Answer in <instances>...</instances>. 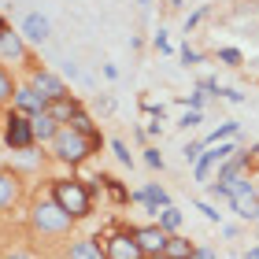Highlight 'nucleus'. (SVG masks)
Listing matches in <instances>:
<instances>
[{
    "label": "nucleus",
    "instance_id": "40",
    "mask_svg": "<svg viewBox=\"0 0 259 259\" xmlns=\"http://www.w3.org/2000/svg\"><path fill=\"white\" fill-rule=\"evenodd\" d=\"M137 4H152V0H137Z\"/></svg>",
    "mask_w": 259,
    "mask_h": 259
},
{
    "label": "nucleus",
    "instance_id": "32",
    "mask_svg": "<svg viewBox=\"0 0 259 259\" xmlns=\"http://www.w3.org/2000/svg\"><path fill=\"white\" fill-rule=\"evenodd\" d=\"M219 97H222V100H230V104H241V100H244V97H241V93H237V89H222V93H219Z\"/></svg>",
    "mask_w": 259,
    "mask_h": 259
},
{
    "label": "nucleus",
    "instance_id": "4",
    "mask_svg": "<svg viewBox=\"0 0 259 259\" xmlns=\"http://www.w3.org/2000/svg\"><path fill=\"white\" fill-rule=\"evenodd\" d=\"M4 145L11 152H30L37 141H33V119H26V115L11 111L4 119Z\"/></svg>",
    "mask_w": 259,
    "mask_h": 259
},
{
    "label": "nucleus",
    "instance_id": "21",
    "mask_svg": "<svg viewBox=\"0 0 259 259\" xmlns=\"http://www.w3.org/2000/svg\"><path fill=\"white\" fill-rule=\"evenodd\" d=\"M67 126H70V130H78V134H85V137H100V130L93 126V119H89L85 111H78V115H74V119H70Z\"/></svg>",
    "mask_w": 259,
    "mask_h": 259
},
{
    "label": "nucleus",
    "instance_id": "23",
    "mask_svg": "<svg viewBox=\"0 0 259 259\" xmlns=\"http://www.w3.org/2000/svg\"><path fill=\"white\" fill-rule=\"evenodd\" d=\"M233 134H237V122H222V126L215 130V134H211V137L204 141V145H222V141H226V137H233Z\"/></svg>",
    "mask_w": 259,
    "mask_h": 259
},
{
    "label": "nucleus",
    "instance_id": "12",
    "mask_svg": "<svg viewBox=\"0 0 259 259\" xmlns=\"http://www.w3.org/2000/svg\"><path fill=\"white\" fill-rule=\"evenodd\" d=\"M193 252H196V244L178 237V233H170L167 244H163V259H193Z\"/></svg>",
    "mask_w": 259,
    "mask_h": 259
},
{
    "label": "nucleus",
    "instance_id": "3",
    "mask_svg": "<svg viewBox=\"0 0 259 259\" xmlns=\"http://www.w3.org/2000/svg\"><path fill=\"white\" fill-rule=\"evenodd\" d=\"M30 222H33V230H37V233H67L74 219H70L67 211L56 204V200H37V204H33Z\"/></svg>",
    "mask_w": 259,
    "mask_h": 259
},
{
    "label": "nucleus",
    "instance_id": "8",
    "mask_svg": "<svg viewBox=\"0 0 259 259\" xmlns=\"http://www.w3.org/2000/svg\"><path fill=\"white\" fill-rule=\"evenodd\" d=\"M167 237H170V233H163L156 222H152V226H134V241L141 244V252H145L148 259H152V255H163V244H167Z\"/></svg>",
    "mask_w": 259,
    "mask_h": 259
},
{
    "label": "nucleus",
    "instance_id": "28",
    "mask_svg": "<svg viewBox=\"0 0 259 259\" xmlns=\"http://www.w3.org/2000/svg\"><path fill=\"white\" fill-rule=\"evenodd\" d=\"M178 126H182V130H193V126H200V111H193V108H189V111L182 115V122H178Z\"/></svg>",
    "mask_w": 259,
    "mask_h": 259
},
{
    "label": "nucleus",
    "instance_id": "2",
    "mask_svg": "<svg viewBox=\"0 0 259 259\" xmlns=\"http://www.w3.org/2000/svg\"><path fill=\"white\" fill-rule=\"evenodd\" d=\"M52 200L67 211L70 219H85L93 211V196L85 189V182H78V178H56L52 182Z\"/></svg>",
    "mask_w": 259,
    "mask_h": 259
},
{
    "label": "nucleus",
    "instance_id": "16",
    "mask_svg": "<svg viewBox=\"0 0 259 259\" xmlns=\"http://www.w3.org/2000/svg\"><path fill=\"white\" fill-rule=\"evenodd\" d=\"M230 204H233V211H237V215H241L244 222H259V196H255V193L233 196Z\"/></svg>",
    "mask_w": 259,
    "mask_h": 259
},
{
    "label": "nucleus",
    "instance_id": "38",
    "mask_svg": "<svg viewBox=\"0 0 259 259\" xmlns=\"http://www.w3.org/2000/svg\"><path fill=\"white\" fill-rule=\"evenodd\" d=\"M4 33H8V22H4V15H0V37H4Z\"/></svg>",
    "mask_w": 259,
    "mask_h": 259
},
{
    "label": "nucleus",
    "instance_id": "36",
    "mask_svg": "<svg viewBox=\"0 0 259 259\" xmlns=\"http://www.w3.org/2000/svg\"><path fill=\"white\" fill-rule=\"evenodd\" d=\"M244 259H259V244H255V248H248V252H244Z\"/></svg>",
    "mask_w": 259,
    "mask_h": 259
},
{
    "label": "nucleus",
    "instance_id": "24",
    "mask_svg": "<svg viewBox=\"0 0 259 259\" xmlns=\"http://www.w3.org/2000/svg\"><path fill=\"white\" fill-rule=\"evenodd\" d=\"M182 152H185V159H189V163H196L200 156H204V141H189Z\"/></svg>",
    "mask_w": 259,
    "mask_h": 259
},
{
    "label": "nucleus",
    "instance_id": "27",
    "mask_svg": "<svg viewBox=\"0 0 259 259\" xmlns=\"http://www.w3.org/2000/svg\"><path fill=\"white\" fill-rule=\"evenodd\" d=\"M145 163L152 170H163V156H159V148H145Z\"/></svg>",
    "mask_w": 259,
    "mask_h": 259
},
{
    "label": "nucleus",
    "instance_id": "39",
    "mask_svg": "<svg viewBox=\"0 0 259 259\" xmlns=\"http://www.w3.org/2000/svg\"><path fill=\"white\" fill-rule=\"evenodd\" d=\"M170 4H174V8H178V4H185V0H170Z\"/></svg>",
    "mask_w": 259,
    "mask_h": 259
},
{
    "label": "nucleus",
    "instance_id": "13",
    "mask_svg": "<svg viewBox=\"0 0 259 259\" xmlns=\"http://www.w3.org/2000/svg\"><path fill=\"white\" fill-rule=\"evenodd\" d=\"M49 19H45V15H26V19H22V37H30V41H49Z\"/></svg>",
    "mask_w": 259,
    "mask_h": 259
},
{
    "label": "nucleus",
    "instance_id": "6",
    "mask_svg": "<svg viewBox=\"0 0 259 259\" xmlns=\"http://www.w3.org/2000/svg\"><path fill=\"white\" fill-rule=\"evenodd\" d=\"M45 108H49V100L41 97L33 85H19L15 89V100H11V111L26 115V119H37V115H45Z\"/></svg>",
    "mask_w": 259,
    "mask_h": 259
},
{
    "label": "nucleus",
    "instance_id": "41",
    "mask_svg": "<svg viewBox=\"0 0 259 259\" xmlns=\"http://www.w3.org/2000/svg\"><path fill=\"white\" fill-rule=\"evenodd\" d=\"M252 152H255V156H259V145H255V148H252Z\"/></svg>",
    "mask_w": 259,
    "mask_h": 259
},
{
    "label": "nucleus",
    "instance_id": "18",
    "mask_svg": "<svg viewBox=\"0 0 259 259\" xmlns=\"http://www.w3.org/2000/svg\"><path fill=\"white\" fill-rule=\"evenodd\" d=\"M0 56H4V60H22V56H26V49H22V41H19V33H4V37H0Z\"/></svg>",
    "mask_w": 259,
    "mask_h": 259
},
{
    "label": "nucleus",
    "instance_id": "42",
    "mask_svg": "<svg viewBox=\"0 0 259 259\" xmlns=\"http://www.w3.org/2000/svg\"><path fill=\"white\" fill-rule=\"evenodd\" d=\"M152 259H163V255H152Z\"/></svg>",
    "mask_w": 259,
    "mask_h": 259
},
{
    "label": "nucleus",
    "instance_id": "35",
    "mask_svg": "<svg viewBox=\"0 0 259 259\" xmlns=\"http://www.w3.org/2000/svg\"><path fill=\"white\" fill-rule=\"evenodd\" d=\"M145 111L156 115V119H163V115H167V108H163V104H145Z\"/></svg>",
    "mask_w": 259,
    "mask_h": 259
},
{
    "label": "nucleus",
    "instance_id": "17",
    "mask_svg": "<svg viewBox=\"0 0 259 259\" xmlns=\"http://www.w3.org/2000/svg\"><path fill=\"white\" fill-rule=\"evenodd\" d=\"M56 134H60V122L52 115H37L33 119V141H52Z\"/></svg>",
    "mask_w": 259,
    "mask_h": 259
},
{
    "label": "nucleus",
    "instance_id": "15",
    "mask_svg": "<svg viewBox=\"0 0 259 259\" xmlns=\"http://www.w3.org/2000/svg\"><path fill=\"white\" fill-rule=\"evenodd\" d=\"M19 196V174L15 170H0V211L15 204Z\"/></svg>",
    "mask_w": 259,
    "mask_h": 259
},
{
    "label": "nucleus",
    "instance_id": "33",
    "mask_svg": "<svg viewBox=\"0 0 259 259\" xmlns=\"http://www.w3.org/2000/svg\"><path fill=\"white\" fill-rule=\"evenodd\" d=\"M200 19H204V8H200V11H193V15H189V19H185V33H189V30L196 26V22H200Z\"/></svg>",
    "mask_w": 259,
    "mask_h": 259
},
{
    "label": "nucleus",
    "instance_id": "7",
    "mask_svg": "<svg viewBox=\"0 0 259 259\" xmlns=\"http://www.w3.org/2000/svg\"><path fill=\"white\" fill-rule=\"evenodd\" d=\"M233 152H237V148H233L230 141L215 145V152H204V156L196 159V182H207V185H211V174H215V170L222 167V163H226V159L233 156Z\"/></svg>",
    "mask_w": 259,
    "mask_h": 259
},
{
    "label": "nucleus",
    "instance_id": "19",
    "mask_svg": "<svg viewBox=\"0 0 259 259\" xmlns=\"http://www.w3.org/2000/svg\"><path fill=\"white\" fill-rule=\"evenodd\" d=\"M156 226H159L163 233H178V226H182V211H178V207H163L159 215H156Z\"/></svg>",
    "mask_w": 259,
    "mask_h": 259
},
{
    "label": "nucleus",
    "instance_id": "25",
    "mask_svg": "<svg viewBox=\"0 0 259 259\" xmlns=\"http://www.w3.org/2000/svg\"><path fill=\"white\" fill-rule=\"evenodd\" d=\"M219 60L226 63V67H241V52H237V49H222V52H219Z\"/></svg>",
    "mask_w": 259,
    "mask_h": 259
},
{
    "label": "nucleus",
    "instance_id": "11",
    "mask_svg": "<svg viewBox=\"0 0 259 259\" xmlns=\"http://www.w3.org/2000/svg\"><path fill=\"white\" fill-rule=\"evenodd\" d=\"M78 111H81V104H78L74 97H60V100H52L49 108H45V115H52V119L60 122V126H63V122H70Z\"/></svg>",
    "mask_w": 259,
    "mask_h": 259
},
{
    "label": "nucleus",
    "instance_id": "1",
    "mask_svg": "<svg viewBox=\"0 0 259 259\" xmlns=\"http://www.w3.org/2000/svg\"><path fill=\"white\" fill-rule=\"evenodd\" d=\"M93 148H100V137H85V134H78V130H70V126H60V134L52 137L56 159L67 163V167L85 163V159L93 156Z\"/></svg>",
    "mask_w": 259,
    "mask_h": 259
},
{
    "label": "nucleus",
    "instance_id": "20",
    "mask_svg": "<svg viewBox=\"0 0 259 259\" xmlns=\"http://www.w3.org/2000/svg\"><path fill=\"white\" fill-rule=\"evenodd\" d=\"M100 182H104V189L111 193V200H115V204H130V193L122 189V182H115L111 174H100Z\"/></svg>",
    "mask_w": 259,
    "mask_h": 259
},
{
    "label": "nucleus",
    "instance_id": "22",
    "mask_svg": "<svg viewBox=\"0 0 259 259\" xmlns=\"http://www.w3.org/2000/svg\"><path fill=\"white\" fill-rule=\"evenodd\" d=\"M15 89H19V85L11 81V74H8V70L0 67V108H4L8 100H15Z\"/></svg>",
    "mask_w": 259,
    "mask_h": 259
},
{
    "label": "nucleus",
    "instance_id": "5",
    "mask_svg": "<svg viewBox=\"0 0 259 259\" xmlns=\"http://www.w3.org/2000/svg\"><path fill=\"white\" fill-rule=\"evenodd\" d=\"M104 259H148L134 241V230H119L111 237H104Z\"/></svg>",
    "mask_w": 259,
    "mask_h": 259
},
{
    "label": "nucleus",
    "instance_id": "37",
    "mask_svg": "<svg viewBox=\"0 0 259 259\" xmlns=\"http://www.w3.org/2000/svg\"><path fill=\"white\" fill-rule=\"evenodd\" d=\"M4 259H30L26 252H15V255H4Z\"/></svg>",
    "mask_w": 259,
    "mask_h": 259
},
{
    "label": "nucleus",
    "instance_id": "10",
    "mask_svg": "<svg viewBox=\"0 0 259 259\" xmlns=\"http://www.w3.org/2000/svg\"><path fill=\"white\" fill-rule=\"evenodd\" d=\"M130 200H137V204H145L152 215H159L163 207H170V196L167 189H159V185H145V189H137V193H130Z\"/></svg>",
    "mask_w": 259,
    "mask_h": 259
},
{
    "label": "nucleus",
    "instance_id": "14",
    "mask_svg": "<svg viewBox=\"0 0 259 259\" xmlns=\"http://www.w3.org/2000/svg\"><path fill=\"white\" fill-rule=\"evenodd\" d=\"M67 259H104L100 237H89V241H74V244L67 248Z\"/></svg>",
    "mask_w": 259,
    "mask_h": 259
},
{
    "label": "nucleus",
    "instance_id": "26",
    "mask_svg": "<svg viewBox=\"0 0 259 259\" xmlns=\"http://www.w3.org/2000/svg\"><path fill=\"white\" fill-rule=\"evenodd\" d=\"M111 152H115V159H119L122 167H130V163H134V159H130V152H126V145H122V141H111Z\"/></svg>",
    "mask_w": 259,
    "mask_h": 259
},
{
    "label": "nucleus",
    "instance_id": "9",
    "mask_svg": "<svg viewBox=\"0 0 259 259\" xmlns=\"http://www.w3.org/2000/svg\"><path fill=\"white\" fill-rule=\"evenodd\" d=\"M30 85L37 89V93H41V97L49 100V104H52V100H60V97H70V93H67V85H63V81L56 78V74H49V70H37Z\"/></svg>",
    "mask_w": 259,
    "mask_h": 259
},
{
    "label": "nucleus",
    "instance_id": "30",
    "mask_svg": "<svg viewBox=\"0 0 259 259\" xmlns=\"http://www.w3.org/2000/svg\"><path fill=\"white\" fill-rule=\"evenodd\" d=\"M204 100H207V93H204V89L189 93V108H193V111H200V108H204Z\"/></svg>",
    "mask_w": 259,
    "mask_h": 259
},
{
    "label": "nucleus",
    "instance_id": "29",
    "mask_svg": "<svg viewBox=\"0 0 259 259\" xmlns=\"http://www.w3.org/2000/svg\"><path fill=\"white\" fill-rule=\"evenodd\" d=\"M182 63H185V67H196V63H200V52L185 45V49H182Z\"/></svg>",
    "mask_w": 259,
    "mask_h": 259
},
{
    "label": "nucleus",
    "instance_id": "34",
    "mask_svg": "<svg viewBox=\"0 0 259 259\" xmlns=\"http://www.w3.org/2000/svg\"><path fill=\"white\" fill-rule=\"evenodd\" d=\"M156 49H159V52H170V41H167V33H163V30L156 33Z\"/></svg>",
    "mask_w": 259,
    "mask_h": 259
},
{
    "label": "nucleus",
    "instance_id": "31",
    "mask_svg": "<svg viewBox=\"0 0 259 259\" xmlns=\"http://www.w3.org/2000/svg\"><path fill=\"white\" fill-rule=\"evenodd\" d=\"M196 211H204V219H211V222H219V211L207 204V200H196Z\"/></svg>",
    "mask_w": 259,
    "mask_h": 259
}]
</instances>
